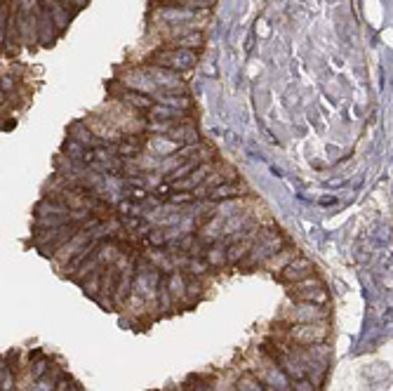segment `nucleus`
<instances>
[{"label": "nucleus", "mask_w": 393, "mask_h": 391, "mask_svg": "<svg viewBox=\"0 0 393 391\" xmlns=\"http://www.w3.org/2000/svg\"><path fill=\"white\" fill-rule=\"evenodd\" d=\"M332 318V309L330 304H295L290 309H283L280 311L278 320H285V323H318V320H330Z\"/></svg>", "instance_id": "nucleus-1"}, {"label": "nucleus", "mask_w": 393, "mask_h": 391, "mask_svg": "<svg viewBox=\"0 0 393 391\" xmlns=\"http://www.w3.org/2000/svg\"><path fill=\"white\" fill-rule=\"evenodd\" d=\"M313 273H318V266H316L307 255H297L295 260H292L290 264H287L280 273H275L273 278H275L278 283H283L285 288H287V285L304 281V278L313 276Z\"/></svg>", "instance_id": "nucleus-2"}, {"label": "nucleus", "mask_w": 393, "mask_h": 391, "mask_svg": "<svg viewBox=\"0 0 393 391\" xmlns=\"http://www.w3.org/2000/svg\"><path fill=\"white\" fill-rule=\"evenodd\" d=\"M287 295L295 304H330V290L327 285H318V288H297V285H287Z\"/></svg>", "instance_id": "nucleus-3"}, {"label": "nucleus", "mask_w": 393, "mask_h": 391, "mask_svg": "<svg viewBox=\"0 0 393 391\" xmlns=\"http://www.w3.org/2000/svg\"><path fill=\"white\" fill-rule=\"evenodd\" d=\"M297 255H302V250H299L295 243H287L285 248H280L273 257H268V260L264 262L262 269H264V271H268V273H271V276H275V273L283 271L285 266L290 264V262L295 260Z\"/></svg>", "instance_id": "nucleus-4"}]
</instances>
